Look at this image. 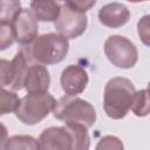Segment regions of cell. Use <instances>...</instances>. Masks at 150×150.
Here are the masks:
<instances>
[{
    "mask_svg": "<svg viewBox=\"0 0 150 150\" xmlns=\"http://www.w3.org/2000/svg\"><path fill=\"white\" fill-rule=\"evenodd\" d=\"M136 89L132 82L125 77H112L105 87L103 94V108L112 120L123 118L130 110Z\"/></svg>",
    "mask_w": 150,
    "mask_h": 150,
    "instance_id": "1",
    "label": "cell"
},
{
    "mask_svg": "<svg viewBox=\"0 0 150 150\" xmlns=\"http://www.w3.org/2000/svg\"><path fill=\"white\" fill-rule=\"evenodd\" d=\"M53 115L64 124H81L87 129L91 128L96 121V111L93 104L70 95L56 101Z\"/></svg>",
    "mask_w": 150,
    "mask_h": 150,
    "instance_id": "2",
    "label": "cell"
},
{
    "mask_svg": "<svg viewBox=\"0 0 150 150\" xmlns=\"http://www.w3.org/2000/svg\"><path fill=\"white\" fill-rule=\"evenodd\" d=\"M25 47L35 62L45 66L61 62L69 50L68 40L59 33H48L36 36L30 45Z\"/></svg>",
    "mask_w": 150,
    "mask_h": 150,
    "instance_id": "3",
    "label": "cell"
},
{
    "mask_svg": "<svg viewBox=\"0 0 150 150\" xmlns=\"http://www.w3.org/2000/svg\"><path fill=\"white\" fill-rule=\"evenodd\" d=\"M56 100L48 91L28 93L19 100L15 116L26 125H34L45 120L54 109Z\"/></svg>",
    "mask_w": 150,
    "mask_h": 150,
    "instance_id": "4",
    "label": "cell"
},
{
    "mask_svg": "<svg viewBox=\"0 0 150 150\" xmlns=\"http://www.w3.org/2000/svg\"><path fill=\"white\" fill-rule=\"evenodd\" d=\"M107 59L117 68H132L138 60V52L134 42L122 35H111L104 42Z\"/></svg>",
    "mask_w": 150,
    "mask_h": 150,
    "instance_id": "5",
    "label": "cell"
},
{
    "mask_svg": "<svg viewBox=\"0 0 150 150\" xmlns=\"http://www.w3.org/2000/svg\"><path fill=\"white\" fill-rule=\"evenodd\" d=\"M88 26V18L86 13L75 11L69 6L61 5L60 14L55 20V29L56 32L66 38L76 39L84 33Z\"/></svg>",
    "mask_w": 150,
    "mask_h": 150,
    "instance_id": "6",
    "label": "cell"
},
{
    "mask_svg": "<svg viewBox=\"0 0 150 150\" xmlns=\"http://www.w3.org/2000/svg\"><path fill=\"white\" fill-rule=\"evenodd\" d=\"M12 27L15 41L22 47L30 45L38 36V20L28 8H21V11L13 19Z\"/></svg>",
    "mask_w": 150,
    "mask_h": 150,
    "instance_id": "7",
    "label": "cell"
},
{
    "mask_svg": "<svg viewBox=\"0 0 150 150\" xmlns=\"http://www.w3.org/2000/svg\"><path fill=\"white\" fill-rule=\"evenodd\" d=\"M39 149H74V138L70 129L64 127H49L46 128L39 139H38Z\"/></svg>",
    "mask_w": 150,
    "mask_h": 150,
    "instance_id": "8",
    "label": "cell"
},
{
    "mask_svg": "<svg viewBox=\"0 0 150 150\" xmlns=\"http://www.w3.org/2000/svg\"><path fill=\"white\" fill-rule=\"evenodd\" d=\"M88 73L84 68L79 64H69L61 74V87L62 90L70 96H76L84 91L88 84Z\"/></svg>",
    "mask_w": 150,
    "mask_h": 150,
    "instance_id": "9",
    "label": "cell"
},
{
    "mask_svg": "<svg viewBox=\"0 0 150 150\" xmlns=\"http://www.w3.org/2000/svg\"><path fill=\"white\" fill-rule=\"evenodd\" d=\"M50 84V76L45 67V64L33 61L25 74L23 77V88L27 93H39L48 91Z\"/></svg>",
    "mask_w": 150,
    "mask_h": 150,
    "instance_id": "10",
    "label": "cell"
},
{
    "mask_svg": "<svg viewBox=\"0 0 150 150\" xmlns=\"http://www.w3.org/2000/svg\"><path fill=\"white\" fill-rule=\"evenodd\" d=\"M130 19V12L127 6L120 2H110L102 6L98 11L100 22L109 28H120Z\"/></svg>",
    "mask_w": 150,
    "mask_h": 150,
    "instance_id": "11",
    "label": "cell"
},
{
    "mask_svg": "<svg viewBox=\"0 0 150 150\" xmlns=\"http://www.w3.org/2000/svg\"><path fill=\"white\" fill-rule=\"evenodd\" d=\"M30 54L28 53L26 47H21L20 50L15 54L14 59L11 61L12 63V82L9 87L13 90H21L23 89V77L26 74V70L28 66L33 62Z\"/></svg>",
    "mask_w": 150,
    "mask_h": 150,
    "instance_id": "12",
    "label": "cell"
},
{
    "mask_svg": "<svg viewBox=\"0 0 150 150\" xmlns=\"http://www.w3.org/2000/svg\"><path fill=\"white\" fill-rule=\"evenodd\" d=\"M61 4L56 0H32L30 11L38 21L55 22L60 14Z\"/></svg>",
    "mask_w": 150,
    "mask_h": 150,
    "instance_id": "13",
    "label": "cell"
},
{
    "mask_svg": "<svg viewBox=\"0 0 150 150\" xmlns=\"http://www.w3.org/2000/svg\"><path fill=\"white\" fill-rule=\"evenodd\" d=\"M130 109L138 117H144L149 114V91H148V89H142V90L135 91Z\"/></svg>",
    "mask_w": 150,
    "mask_h": 150,
    "instance_id": "14",
    "label": "cell"
},
{
    "mask_svg": "<svg viewBox=\"0 0 150 150\" xmlns=\"http://www.w3.org/2000/svg\"><path fill=\"white\" fill-rule=\"evenodd\" d=\"M19 100V96L14 91L6 90L4 87H0V116L14 112Z\"/></svg>",
    "mask_w": 150,
    "mask_h": 150,
    "instance_id": "15",
    "label": "cell"
},
{
    "mask_svg": "<svg viewBox=\"0 0 150 150\" xmlns=\"http://www.w3.org/2000/svg\"><path fill=\"white\" fill-rule=\"evenodd\" d=\"M4 149H39L38 139L27 135H19L7 138L4 144Z\"/></svg>",
    "mask_w": 150,
    "mask_h": 150,
    "instance_id": "16",
    "label": "cell"
},
{
    "mask_svg": "<svg viewBox=\"0 0 150 150\" xmlns=\"http://www.w3.org/2000/svg\"><path fill=\"white\" fill-rule=\"evenodd\" d=\"M20 11V0H0V22L12 23L13 19Z\"/></svg>",
    "mask_w": 150,
    "mask_h": 150,
    "instance_id": "17",
    "label": "cell"
},
{
    "mask_svg": "<svg viewBox=\"0 0 150 150\" xmlns=\"http://www.w3.org/2000/svg\"><path fill=\"white\" fill-rule=\"evenodd\" d=\"M15 41L12 23L0 22V50H5Z\"/></svg>",
    "mask_w": 150,
    "mask_h": 150,
    "instance_id": "18",
    "label": "cell"
},
{
    "mask_svg": "<svg viewBox=\"0 0 150 150\" xmlns=\"http://www.w3.org/2000/svg\"><path fill=\"white\" fill-rule=\"evenodd\" d=\"M12 76V63L5 59H0V87L9 86Z\"/></svg>",
    "mask_w": 150,
    "mask_h": 150,
    "instance_id": "19",
    "label": "cell"
},
{
    "mask_svg": "<svg viewBox=\"0 0 150 150\" xmlns=\"http://www.w3.org/2000/svg\"><path fill=\"white\" fill-rule=\"evenodd\" d=\"M96 149H123V144L116 136H104L97 143Z\"/></svg>",
    "mask_w": 150,
    "mask_h": 150,
    "instance_id": "20",
    "label": "cell"
},
{
    "mask_svg": "<svg viewBox=\"0 0 150 150\" xmlns=\"http://www.w3.org/2000/svg\"><path fill=\"white\" fill-rule=\"evenodd\" d=\"M63 1L70 8L83 13L91 9L96 4V0H63Z\"/></svg>",
    "mask_w": 150,
    "mask_h": 150,
    "instance_id": "21",
    "label": "cell"
},
{
    "mask_svg": "<svg viewBox=\"0 0 150 150\" xmlns=\"http://www.w3.org/2000/svg\"><path fill=\"white\" fill-rule=\"evenodd\" d=\"M138 35L145 46H149V15H144L137 23Z\"/></svg>",
    "mask_w": 150,
    "mask_h": 150,
    "instance_id": "22",
    "label": "cell"
},
{
    "mask_svg": "<svg viewBox=\"0 0 150 150\" xmlns=\"http://www.w3.org/2000/svg\"><path fill=\"white\" fill-rule=\"evenodd\" d=\"M7 137H8L7 128L2 123H0V149H4V144L7 141Z\"/></svg>",
    "mask_w": 150,
    "mask_h": 150,
    "instance_id": "23",
    "label": "cell"
},
{
    "mask_svg": "<svg viewBox=\"0 0 150 150\" xmlns=\"http://www.w3.org/2000/svg\"><path fill=\"white\" fill-rule=\"evenodd\" d=\"M127 1H130V2H142V1H148V0H127Z\"/></svg>",
    "mask_w": 150,
    "mask_h": 150,
    "instance_id": "24",
    "label": "cell"
}]
</instances>
